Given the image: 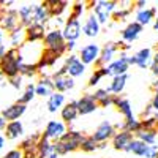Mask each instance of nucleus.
Returning a JSON list of instances; mask_svg holds the SVG:
<instances>
[{
	"instance_id": "obj_1",
	"label": "nucleus",
	"mask_w": 158,
	"mask_h": 158,
	"mask_svg": "<svg viewBox=\"0 0 158 158\" xmlns=\"http://www.w3.org/2000/svg\"><path fill=\"white\" fill-rule=\"evenodd\" d=\"M84 133L79 130H73V128H68L65 131V135L56 141L52 142V147H54V152L60 156V155H67V153H71V152H76L79 150V146L84 139Z\"/></svg>"
},
{
	"instance_id": "obj_2",
	"label": "nucleus",
	"mask_w": 158,
	"mask_h": 158,
	"mask_svg": "<svg viewBox=\"0 0 158 158\" xmlns=\"http://www.w3.org/2000/svg\"><path fill=\"white\" fill-rule=\"evenodd\" d=\"M24 56L21 49H15V48H8L3 59L0 60V73L3 74L5 79H13L19 76V67L24 63Z\"/></svg>"
},
{
	"instance_id": "obj_3",
	"label": "nucleus",
	"mask_w": 158,
	"mask_h": 158,
	"mask_svg": "<svg viewBox=\"0 0 158 158\" xmlns=\"http://www.w3.org/2000/svg\"><path fill=\"white\" fill-rule=\"evenodd\" d=\"M41 43L46 49H52L54 52H57V56H60V57H63L67 54V49H65V43L67 41L63 40L60 29H48Z\"/></svg>"
},
{
	"instance_id": "obj_4",
	"label": "nucleus",
	"mask_w": 158,
	"mask_h": 158,
	"mask_svg": "<svg viewBox=\"0 0 158 158\" xmlns=\"http://www.w3.org/2000/svg\"><path fill=\"white\" fill-rule=\"evenodd\" d=\"M117 5L118 2H115V0H97L94 8H92V15L97 18L100 25L108 24L111 21L112 11L117 8Z\"/></svg>"
},
{
	"instance_id": "obj_5",
	"label": "nucleus",
	"mask_w": 158,
	"mask_h": 158,
	"mask_svg": "<svg viewBox=\"0 0 158 158\" xmlns=\"http://www.w3.org/2000/svg\"><path fill=\"white\" fill-rule=\"evenodd\" d=\"M19 25V16L16 8H0V29L10 33Z\"/></svg>"
},
{
	"instance_id": "obj_6",
	"label": "nucleus",
	"mask_w": 158,
	"mask_h": 158,
	"mask_svg": "<svg viewBox=\"0 0 158 158\" xmlns=\"http://www.w3.org/2000/svg\"><path fill=\"white\" fill-rule=\"evenodd\" d=\"M125 152L133 153L136 156H142V158H155V155L158 152V146H147V144H144L138 139H133L128 144Z\"/></svg>"
},
{
	"instance_id": "obj_7",
	"label": "nucleus",
	"mask_w": 158,
	"mask_h": 158,
	"mask_svg": "<svg viewBox=\"0 0 158 158\" xmlns=\"http://www.w3.org/2000/svg\"><path fill=\"white\" fill-rule=\"evenodd\" d=\"M130 65H128V56L127 54H120L118 59H114L111 63H108L104 67L106 76L114 77V76H120V74H128Z\"/></svg>"
},
{
	"instance_id": "obj_8",
	"label": "nucleus",
	"mask_w": 158,
	"mask_h": 158,
	"mask_svg": "<svg viewBox=\"0 0 158 158\" xmlns=\"http://www.w3.org/2000/svg\"><path fill=\"white\" fill-rule=\"evenodd\" d=\"M67 130H68V127L65 125L62 120H49L46 123V127H44V131L41 133V136H44L51 142H56L65 135Z\"/></svg>"
},
{
	"instance_id": "obj_9",
	"label": "nucleus",
	"mask_w": 158,
	"mask_h": 158,
	"mask_svg": "<svg viewBox=\"0 0 158 158\" xmlns=\"http://www.w3.org/2000/svg\"><path fill=\"white\" fill-rule=\"evenodd\" d=\"M63 67L67 68V76L76 79V77H81L85 73V65L79 60L77 54H68V57H65V63Z\"/></svg>"
},
{
	"instance_id": "obj_10",
	"label": "nucleus",
	"mask_w": 158,
	"mask_h": 158,
	"mask_svg": "<svg viewBox=\"0 0 158 158\" xmlns=\"http://www.w3.org/2000/svg\"><path fill=\"white\" fill-rule=\"evenodd\" d=\"M100 51H101V46L97 44V43H87L85 46H82L81 49H79V60H81L85 67L87 65H94L98 57H100Z\"/></svg>"
},
{
	"instance_id": "obj_11",
	"label": "nucleus",
	"mask_w": 158,
	"mask_h": 158,
	"mask_svg": "<svg viewBox=\"0 0 158 158\" xmlns=\"http://www.w3.org/2000/svg\"><path fill=\"white\" fill-rule=\"evenodd\" d=\"M150 62H152V49L150 48H142L139 51H136L133 56H128V65H135V67L141 68V70H146L150 67Z\"/></svg>"
},
{
	"instance_id": "obj_12",
	"label": "nucleus",
	"mask_w": 158,
	"mask_h": 158,
	"mask_svg": "<svg viewBox=\"0 0 158 158\" xmlns=\"http://www.w3.org/2000/svg\"><path fill=\"white\" fill-rule=\"evenodd\" d=\"M60 30H62L65 41H76V40L81 36V21L73 19V18H67L63 27Z\"/></svg>"
},
{
	"instance_id": "obj_13",
	"label": "nucleus",
	"mask_w": 158,
	"mask_h": 158,
	"mask_svg": "<svg viewBox=\"0 0 158 158\" xmlns=\"http://www.w3.org/2000/svg\"><path fill=\"white\" fill-rule=\"evenodd\" d=\"M114 133H115V130H114L112 123H111L109 120H103V122L95 128V131H94L90 136H92V139H94L97 144H101V142L111 141V138L114 136Z\"/></svg>"
},
{
	"instance_id": "obj_14",
	"label": "nucleus",
	"mask_w": 158,
	"mask_h": 158,
	"mask_svg": "<svg viewBox=\"0 0 158 158\" xmlns=\"http://www.w3.org/2000/svg\"><path fill=\"white\" fill-rule=\"evenodd\" d=\"M117 44L114 41H109L106 43L104 46H101V51H100V57L98 60L94 63L95 65V68H103V67H106L108 63H111L114 60V56H115V52H117Z\"/></svg>"
},
{
	"instance_id": "obj_15",
	"label": "nucleus",
	"mask_w": 158,
	"mask_h": 158,
	"mask_svg": "<svg viewBox=\"0 0 158 158\" xmlns=\"http://www.w3.org/2000/svg\"><path fill=\"white\" fill-rule=\"evenodd\" d=\"M0 111H2V115L0 117L8 123V122L19 120V118L27 112V106H25V104H19V103H13L10 106H6L5 109H0Z\"/></svg>"
},
{
	"instance_id": "obj_16",
	"label": "nucleus",
	"mask_w": 158,
	"mask_h": 158,
	"mask_svg": "<svg viewBox=\"0 0 158 158\" xmlns=\"http://www.w3.org/2000/svg\"><path fill=\"white\" fill-rule=\"evenodd\" d=\"M46 30L48 27L43 24H30L29 27H25V43H40V41H43V38L46 35Z\"/></svg>"
},
{
	"instance_id": "obj_17",
	"label": "nucleus",
	"mask_w": 158,
	"mask_h": 158,
	"mask_svg": "<svg viewBox=\"0 0 158 158\" xmlns=\"http://www.w3.org/2000/svg\"><path fill=\"white\" fill-rule=\"evenodd\" d=\"M60 59H62V57L57 56V52H54L52 49H46V48H43L41 54H40V57H38V62H35V63H36V67H38L40 73H41L44 68L54 67V65H56Z\"/></svg>"
},
{
	"instance_id": "obj_18",
	"label": "nucleus",
	"mask_w": 158,
	"mask_h": 158,
	"mask_svg": "<svg viewBox=\"0 0 158 158\" xmlns=\"http://www.w3.org/2000/svg\"><path fill=\"white\" fill-rule=\"evenodd\" d=\"M135 139V135L130 133V131H125V130H120V131H115L114 136L111 138V144L114 150L117 152H125V149L128 147V144Z\"/></svg>"
},
{
	"instance_id": "obj_19",
	"label": "nucleus",
	"mask_w": 158,
	"mask_h": 158,
	"mask_svg": "<svg viewBox=\"0 0 158 158\" xmlns=\"http://www.w3.org/2000/svg\"><path fill=\"white\" fill-rule=\"evenodd\" d=\"M142 30H144V27H142V25H139L138 22H135V21L128 22L125 27L120 30L122 41L127 43V44H131L133 41H136V40L139 38V35H141Z\"/></svg>"
},
{
	"instance_id": "obj_20",
	"label": "nucleus",
	"mask_w": 158,
	"mask_h": 158,
	"mask_svg": "<svg viewBox=\"0 0 158 158\" xmlns=\"http://www.w3.org/2000/svg\"><path fill=\"white\" fill-rule=\"evenodd\" d=\"M77 117H79V114H77V101L76 100H71L68 103H65L63 108L60 109V118H62V122L67 125L68 128H71V123L76 120Z\"/></svg>"
},
{
	"instance_id": "obj_21",
	"label": "nucleus",
	"mask_w": 158,
	"mask_h": 158,
	"mask_svg": "<svg viewBox=\"0 0 158 158\" xmlns=\"http://www.w3.org/2000/svg\"><path fill=\"white\" fill-rule=\"evenodd\" d=\"M112 106H115V109L123 115V118H125L123 122H130V120H133V118H136L135 114H133L131 103H130V100H128L127 97L115 95V97H114V104H112Z\"/></svg>"
},
{
	"instance_id": "obj_22",
	"label": "nucleus",
	"mask_w": 158,
	"mask_h": 158,
	"mask_svg": "<svg viewBox=\"0 0 158 158\" xmlns=\"http://www.w3.org/2000/svg\"><path fill=\"white\" fill-rule=\"evenodd\" d=\"M77 101V114L79 115H89L98 111V104L97 101L92 98V94H84Z\"/></svg>"
},
{
	"instance_id": "obj_23",
	"label": "nucleus",
	"mask_w": 158,
	"mask_h": 158,
	"mask_svg": "<svg viewBox=\"0 0 158 158\" xmlns=\"http://www.w3.org/2000/svg\"><path fill=\"white\" fill-rule=\"evenodd\" d=\"M51 94H54V82L51 76H43L35 82V97L48 98Z\"/></svg>"
},
{
	"instance_id": "obj_24",
	"label": "nucleus",
	"mask_w": 158,
	"mask_h": 158,
	"mask_svg": "<svg viewBox=\"0 0 158 158\" xmlns=\"http://www.w3.org/2000/svg\"><path fill=\"white\" fill-rule=\"evenodd\" d=\"M18 10V16H19V25L22 27H29L30 24H33V10H35V3H24L21 6L16 8Z\"/></svg>"
},
{
	"instance_id": "obj_25",
	"label": "nucleus",
	"mask_w": 158,
	"mask_h": 158,
	"mask_svg": "<svg viewBox=\"0 0 158 158\" xmlns=\"http://www.w3.org/2000/svg\"><path fill=\"white\" fill-rule=\"evenodd\" d=\"M100 30H101V25L98 24L97 18L90 13V15L85 18L84 24L81 25V33H84L87 38H95V36H98Z\"/></svg>"
},
{
	"instance_id": "obj_26",
	"label": "nucleus",
	"mask_w": 158,
	"mask_h": 158,
	"mask_svg": "<svg viewBox=\"0 0 158 158\" xmlns=\"http://www.w3.org/2000/svg\"><path fill=\"white\" fill-rule=\"evenodd\" d=\"M43 3L49 10V15L52 19L62 18V15L68 10V5H70V2H67V0H44Z\"/></svg>"
},
{
	"instance_id": "obj_27",
	"label": "nucleus",
	"mask_w": 158,
	"mask_h": 158,
	"mask_svg": "<svg viewBox=\"0 0 158 158\" xmlns=\"http://www.w3.org/2000/svg\"><path fill=\"white\" fill-rule=\"evenodd\" d=\"M24 135V123L21 120H15V122H8L6 127H5V131H3V138L5 141H15V139H19L21 136Z\"/></svg>"
},
{
	"instance_id": "obj_28",
	"label": "nucleus",
	"mask_w": 158,
	"mask_h": 158,
	"mask_svg": "<svg viewBox=\"0 0 158 158\" xmlns=\"http://www.w3.org/2000/svg\"><path fill=\"white\" fill-rule=\"evenodd\" d=\"M8 41H10V48L15 49H21L25 44V29L22 25H18L16 29H13L10 33H6Z\"/></svg>"
},
{
	"instance_id": "obj_29",
	"label": "nucleus",
	"mask_w": 158,
	"mask_h": 158,
	"mask_svg": "<svg viewBox=\"0 0 158 158\" xmlns=\"http://www.w3.org/2000/svg\"><path fill=\"white\" fill-rule=\"evenodd\" d=\"M127 81H128V74L114 76V77H111V84L104 90L111 95H122L125 90V85H127Z\"/></svg>"
},
{
	"instance_id": "obj_30",
	"label": "nucleus",
	"mask_w": 158,
	"mask_h": 158,
	"mask_svg": "<svg viewBox=\"0 0 158 158\" xmlns=\"http://www.w3.org/2000/svg\"><path fill=\"white\" fill-rule=\"evenodd\" d=\"M156 15H158V10H156V6H147L146 10L136 11L135 22H138L139 25H142V27H146V25H149L152 21H155Z\"/></svg>"
},
{
	"instance_id": "obj_31",
	"label": "nucleus",
	"mask_w": 158,
	"mask_h": 158,
	"mask_svg": "<svg viewBox=\"0 0 158 158\" xmlns=\"http://www.w3.org/2000/svg\"><path fill=\"white\" fill-rule=\"evenodd\" d=\"M67 103L65 101V95L63 94H59V92H54L48 97V101H46V108L51 114H56L57 111H60L63 108V104Z\"/></svg>"
},
{
	"instance_id": "obj_32",
	"label": "nucleus",
	"mask_w": 158,
	"mask_h": 158,
	"mask_svg": "<svg viewBox=\"0 0 158 158\" xmlns=\"http://www.w3.org/2000/svg\"><path fill=\"white\" fill-rule=\"evenodd\" d=\"M52 79V77H51ZM52 82H54V92H59V94H63L68 90H73L74 89V79L70 77V76H62V77H54L52 79Z\"/></svg>"
},
{
	"instance_id": "obj_33",
	"label": "nucleus",
	"mask_w": 158,
	"mask_h": 158,
	"mask_svg": "<svg viewBox=\"0 0 158 158\" xmlns=\"http://www.w3.org/2000/svg\"><path fill=\"white\" fill-rule=\"evenodd\" d=\"M51 15H49V10L44 6L43 2H40V3H35V10H33V21L36 24H43L48 27V24L51 21Z\"/></svg>"
},
{
	"instance_id": "obj_34",
	"label": "nucleus",
	"mask_w": 158,
	"mask_h": 158,
	"mask_svg": "<svg viewBox=\"0 0 158 158\" xmlns=\"http://www.w3.org/2000/svg\"><path fill=\"white\" fill-rule=\"evenodd\" d=\"M35 147H36V152H38V158H48L52 152H54L52 142L49 139H46L44 136H40V139H38Z\"/></svg>"
},
{
	"instance_id": "obj_35",
	"label": "nucleus",
	"mask_w": 158,
	"mask_h": 158,
	"mask_svg": "<svg viewBox=\"0 0 158 158\" xmlns=\"http://www.w3.org/2000/svg\"><path fill=\"white\" fill-rule=\"evenodd\" d=\"M156 138H158V133L156 130H150V131H146V130H139L138 133L135 135V139L147 144V146H155L156 144Z\"/></svg>"
},
{
	"instance_id": "obj_36",
	"label": "nucleus",
	"mask_w": 158,
	"mask_h": 158,
	"mask_svg": "<svg viewBox=\"0 0 158 158\" xmlns=\"http://www.w3.org/2000/svg\"><path fill=\"white\" fill-rule=\"evenodd\" d=\"M33 98H35V82H29L27 85H25V89H24V92H22V95H19V98H18L16 103L25 104V106H27L29 103L33 101Z\"/></svg>"
},
{
	"instance_id": "obj_37",
	"label": "nucleus",
	"mask_w": 158,
	"mask_h": 158,
	"mask_svg": "<svg viewBox=\"0 0 158 158\" xmlns=\"http://www.w3.org/2000/svg\"><path fill=\"white\" fill-rule=\"evenodd\" d=\"M131 11H133V8L131 6H117L112 15H111V21L112 22H123L128 19V16L131 15Z\"/></svg>"
},
{
	"instance_id": "obj_38",
	"label": "nucleus",
	"mask_w": 158,
	"mask_h": 158,
	"mask_svg": "<svg viewBox=\"0 0 158 158\" xmlns=\"http://www.w3.org/2000/svg\"><path fill=\"white\" fill-rule=\"evenodd\" d=\"M40 136H41V133H40V131H36V133H32V135H29V136H25V138L19 142L18 149H19L21 152H24V150H29V149L35 147L36 142H38V139H40Z\"/></svg>"
},
{
	"instance_id": "obj_39",
	"label": "nucleus",
	"mask_w": 158,
	"mask_h": 158,
	"mask_svg": "<svg viewBox=\"0 0 158 158\" xmlns=\"http://www.w3.org/2000/svg\"><path fill=\"white\" fill-rule=\"evenodd\" d=\"M40 74V70L36 67V63H27L24 62L21 67H19V76L22 77H35Z\"/></svg>"
},
{
	"instance_id": "obj_40",
	"label": "nucleus",
	"mask_w": 158,
	"mask_h": 158,
	"mask_svg": "<svg viewBox=\"0 0 158 158\" xmlns=\"http://www.w3.org/2000/svg\"><path fill=\"white\" fill-rule=\"evenodd\" d=\"M103 77H106V71H104V67H103V68H95L94 73H92V76L89 77V81H87V87H90V89L97 87Z\"/></svg>"
},
{
	"instance_id": "obj_41",
	"label": "nucleus",
	"mask_w": 158,
	"mask_h": 158,
	"mask_svg": "<svg viewBox=\"0 0 158 158\" xmlns=\"http://www.w3.org/2000/svg\"><path fill=\"white\" fill-rule=\"evenodd\" d=\"M156 122H158V112H155V114L150 115V117L141 118V120H139V123H141V130H146V131L156 130Z\"/></svg>"
},
{
	"instance_id": "obj_42",
	"label": "nucleus",
	"mask_w": 158,
	"mask_h": 158,
	"mask_svg": "<svg viewBox=\"0 0 158 158\" xmlns=\"http://www.w3.org/2000/svg\"><path fill=\"white\" fill-rule=\"evenodd\" d=\"M79 150H82L85 153H92V152L98 150V144L92 139V136H84L81 146H79Z\"/></svg>"
},
{
	"instance_id": "obj_43",
	"label": "nucleus",
	"mask_w": 158,
	"mask_h": 158,
	"mask_svg": "<svg viewBox=\"0 0 158 158\" xmlns=\"http://www.w3.org/2000/svg\"><path fill=\"white\" fill-rule=\"evenodd\" d=\"M85 11V2H74L71 5V13L68 18H73V19H81L82 15Z\"/></svg>"
},
{
	"instance_id": "obj_44",
	"label": "nucleus",
	"mask_w": 158,
	"mask_h": 158,
	"mask_svg": "<svg viewBox=\"0 0 158 158\" xmlns=\"http://www.w3.org/2000/svg\"><path fill=\"white\" fill-rule=\"evenodd\" d=\"M22 82H24V77L22 76H16V77H13V79H8V84L15 90H21L22 85H24Z\"/></svg>"
},
{
	"instance_id": "obj_45",
	"label": "nucleus",
	"mask_w": 158,
	"mask_h": 158,
	"mask_svg": "<svg viewBox=\"0 0 158 158\" xmlns=\"http://www.w3.org/2000/svg\"><path fill=\"white\" fill-rule=\"evenodd\" d=\"M114 97L115 95H108L106 98H103L101 101H98V108H103V109H106V108H111L112 104H114Z\"/></svg>"
},
{
	"instance_id": "obj_46",
	"label": "nucleus",
	"mask_w": 158,
	"mask_h": 158,
	"mask_svg": "<svg viewBox=\"0 0 158 158\" xmlns=\"http://www.w3.org/2000/svg\"><path fill=\"white\" fill-rule=\"evenodd\" d=\"M109 94L104 89H95V92L92 94V98H94L95 101H97V104H98V101H101L103 98H106Z\"/></svg>"
},
{
	"instance_id": "obj_47",
	"label": "nucleus",
	"mask_w": 158,
	"mask_h": 158,
	"mask_svg": "<svg viewBox=\"0 0 158 158\" xmlns=\"http://www.w3.org/2000/svg\"><path fill=\"white\" fill-rule=\"evenodd\" d=\"M150 71H152V74L153 76H156V79H158V52L155 56H152V62H150Z\"/></svg>"
},
{
	"instance_id": "obj_48",
	"label": "nucleus",
	"mask_w": 158,
	"mask_h": 158,
	"mask_svg": "<svg viewBox=\"0 0 158 158\" xmlns=\"http://www.w3.org/2000/svg\"><path fill=\"white\" fill-rule=\"evenodd\" d=\"M2 158H22V152H21L19 149H11V150H8Z\"/></svg>"
},
{
	"instance_id": "obj_49",
	"label": "nucleus",
	"mask_w": 158,
	"mask_h": 158,
	"mask_svg": "<svg viewBox=\"0 0 158 158\" xmlns=\"http://www.w3.org/2000/svg\"><path fill=\"white\" fill-rule=\"evenodd\" d=\"M131 8H136V11L146 10L147 8V2L146 0H135V2H131Z\"/></svg>"
},
{
	"instance_id": "obj_50",
	"label": "nucleus",
	"mask_w": 158,
	"mask_h": 158,
	"mask_svg": "<svg viewBox=\"0 0 158 158\" xmlns=\"http://www.w3.org/2000/svg\"><path fill=\"white\" fill-rule=\"evenodd\" d=\"M22 158H38L36 147H32V149H29V150H24V152H22Z\"/></svg>"
},
{
	"instance_id": "obj_51",
	"label": "nucleus",
	"mask_w": 158,
	"mask_h": 158,
	"mask_svg": "<svg viewBox=\"0 0 158 158\" xmlns=\"http://www.w3.org/2000/svg\"><path fill=\"white\" fill-rule=\"evenodd\" d=\"M150 104H152V109L158 112V89H155V90H153V97H152Z\"/></svg>"
},
{
	"instance_id": "obj_52",
	"label": "nucleus",
	"mask_w": 158,
	"mask_h": 158,
	"mask_svg": "<svg viewBox=\"0 0 158 158\" xmlns=\"http://www.w3.org/2000/svg\"><path fill=\"white\" fill-rule=\"evenodd\" d=\"M65 49H67V54H74L76 41H67V43H65Z\"/></svg>"
},
{
	"instance_id": "obj_53",
	"label": "nucleus",
	"mask_w": 158,
	"mask_h": 158,
	"mask_svg": "<svg viewBox=\"0 0 158 158\" xmlns=\"http://www.w3.org/2000/svg\"><path fill=\"white\" fill-rule=\"evenodd\" d=\"M152 111H153V109H152V104L149 103V104H147V106H146V109H144V111H142V118H146V117H150V114H152Z\"/></svg>"
},
{
	"instance_id": "obj_54",
	"label": "nucleus",
	"mask_w": 158,
	"mask_h": 158,
	"mask_svg": "<svg viewBox=\"0 0 158 158\" xmlns=\"http://www.w3.org/2000/svg\"><path fill=\"white\" fill-rule=\"evenodd\" d=\"M54 22L57 24V27H56V29H60V27H63L65 19H63V18H54Z\"/></svg>"
},
{
	"instance_id": "obj_55",
	"label": "nucleus",
	"mask_w": 158,
	"mask_h": 158,
	"mask_svg": "<svg viewBox=\"0 0 158 158\" xmlns=\"http://www.w3.org/2000/svg\"><path fill=\"white\" fill-rule=\"evenodd\" d=\"M5 38H6V33L0 29V46H3L5 44Z\"/></svg>"
},
{
	"instance_id": "obj_56",
	"label": "nucleus",
	"mask_w": 158,
	"mask_h": 158,
	"mask_svg": "<svg viewBox=\"0 0 158 158\" xmlns=\"http://www.w3.org/2000/svg\"><path fill=\"white\" fill-rule=\"evenodd\" d=\"M6 44H3V46H0V60L3 59V56H5V52H6Z\"/></svg>"
},
{
	"instance_id": "obj_57",
	"label": "nucleus",
	"mask_w": 158,
	"mask_h": 158,
	"mask_svg": "<svg viewBox=\"0 0 158 158\" xmlns=\"http://www.w3.org/2000/svg\"><path fill=\"white\" fill-rule=\"evenodd\" d=\"M5 127H6V122L0 117V133H3V131H5Z\"/></svg>"
},
{
	"instance_id": "obj_58",
	"label": "nucleus",
	"mask_w": 158,
	"mask_h": 158,
	"mask_svg": "<svg viewBox=\"0 0 158 158\" xmlns=\"http://www.w3.org/2000/svg\"><path fill=\"white\" fill-rule=\"evenodd\" d=\"M5 142H6V141H5V138H3L2 135H0V152L3 150V147H5Z\"/></svg>"
},
{
	"instance_id": "obj_59",
	"label": "nucleus",
	"mask_w": 158,
	"mask_h": 158,
	"mask_svg": "<svg viewBox=\"0 0 158 158\" xmlns=\"http://www.w3.org/2000/svg\"><path fill=\"white\" fill-rule=\"evenodd\" d=\"M106 146H108V142H101V144H98V150H103V149H106Z\"/></svg>"
},
{
	"instance_id": "obj_60",
	"label": "nucleus",
	"mask_w": 158,
	"mask_h": 158,
	"mask_svg": "<svg viewBox=\"0 0 158 158\" xmlns=\"http://www.w3.org/2000/svg\"><path fill=\"white\" fill-rule=\"evenodd\" d=\"M153 29H155V30H158V15H156L155 21H153Z\"/></svg>"
},
{
	"instance_id": "obj_61",
	"label": "nucleus",
	"mask_w": 158,
	"mask_h": 158,
	"mask_svg": "<svg viewBox=\"0 0 158 158\" xmlns=\"http://www.w3.org/2000/svg\"><path fill=\"white\" fill-rule=\"evenodd\" d=\"M48 158H59V155H57L56 152H52V153H51V155H49Z\"/></svg>"
},
{
	"instance_id": "obj_62",
	"label": "nucleus",
	"mask_w": 158,
	"mask_h": 158,
	"mask_svg": "<svg viewBox=\"0 0 158 158\" xmlns=\"http://www.w3.org/2000/svg\"><path fill=\"white\" fill-rule=\"evenodd\" d=\"M3 82H5V77H3V74H2V73H0V85H2Z\"/></svg>"
},
{
	"instance_id": "obj_63",
	"label": "nucleus",
	"mask_w": 158,
	"mask_h": 158,
	"mask_svg": "<svg viewBox=\"0 0 158 158\" xmlns=\"http://www.w3.org/2000/svg\"><path fill=\"white\" fill-rule=\"evenodd\" d=\"M156 133H158V122H156Z\"/></svg>"
},
{
	"instance_id": "obj_64",
	"label": "nucleus",
	"mask_w": 158,
	"mask_h": 158,
	"mask_svg": "<svg viewBox=\"0 0 158 158\" xmlns=\"http://www.w3.org/2000/svg\"><path fill=\"white\" fill-rule=\"evenodd\" d=\"M155 158H158V152H156V155H155Z\"/></svg>"
}]
</instances>
